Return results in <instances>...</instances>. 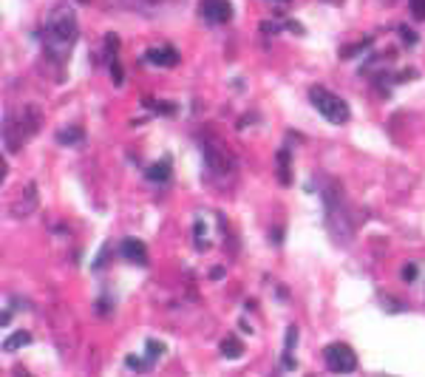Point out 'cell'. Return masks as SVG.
<instances>
[{"mask_svg":"<svg viewBox=\"0 0 425 377\" xmlns=\"http://www.w3.org/2000/svg\"><path fill=\"white\" fill-rule=\"evenodd\" d=\"M199 15L207 26H224L233 20V3L230 0H199Z\"/></svg>","mask_w":425,"mask_h":377,"instance_id":"6","label":"cell"},{"mask_svg":"<svg viewBox=\"0 0 425 377\" xmlns=\"http://www.w3.org/2000/svg\"><path fill=\"white\" fill-rule=\"evenodd\" d=\"M222 355H224L227 360H238V357L244 355V344L235 338V334H227V338L222 341Z\"/></svg>","mask_w":425,"mask_h":377,"instance_id":"14","label":"cell"},{"mask_svg":"<svg viewBox=\"0 0 425 377\" xmlns=\"http://www.w3.org/2000/svg\"><path fill=\"white\" fill-rule=\"evenodd\" d=\"M323 357H326L329 369L337 371V374H352L357 369V355H355V349L349 344H329Z\"/></svg>","mask_w":425,"mask_h":377,"instance_id":"5","label":"cell"},{"mask_svg":"<svg viewBox=\"0 0 425 377\" xmlns=\"http://www.w3.org/2000/svg\"><path fill=\"white\" fill-rule=\"evenodd\" d=\"M29 344H31V334H29V332H15L12 338H6L3 349H6V352H15V349H20V346H29Z\"/></svg>","mask_w":425,"mask_h":377,"instance_id":"18","label":"cell"},{"mask_svg":"<svg viewBox=\"0 0 425 377\" xmlns=\"http://www.w3.org/2000/svg\"><path fill=\"white\" fill-rule=\"evenodd\" d=\"M278 3H289V0H278Z\"/></svg>","mask_w":425,"mask_h":377,"instance_id":"29","label":"cell"},{"mask_svg":"<svg viewBox=\"0 0 425 377\" xmlns=\"http://www.w3.org/2000/svg\"><path fill=\"white\" fill-rule=\"evenodd\" d=\"M204 156V171L207 176H216V179H230L235 174V156L230 153V148L222 139H207L201 148Z\"/></svg>","mask_w":425,"mask_h":377,"instance_id":"4","label":"cell"},{"mask_svg":"<svg viewBox=\"0 0 425 377\" xmlns=\"http://www.w3.org/2000/svg\"><path fill=\"white\" fill-rule=\"evenodd\" d=\"M54 139H57L63 148H82V145H85V131L79 128V125H68V128L57 131Z\"/></svg>","mask_w":425,"mask_h":377,"instance_id":"12","label":"cell"},{"mask_svg":"<svg viewBox=\"0 0 425 377\" xmlns=\"http://www.w3.org/2000/svg\"><path fill=\"white\" fill-rule=\"evenodd\" d=\"M77 34H79V26H77L74 9L68 3H57L52 9L49 20H46V29H42V46H46V54L63 63L77 43Z\"/></svg>","mask_w":425,"mask_h":377,"instance_id":"1","label":"cell"},{"mask_svg":"<svg viewBox=\"0 0 425 377\" xmlns=\"http://www.w3.org/2000/svg\"><path fill=\"white\" fill-rule=\"evenodd\" d=\"M417 275H419V267H417L414 261L403 267V281H405V284H414V281H417Z\"/></svg>","mask_w":425,"mask_h":377,"instance_id":"24","label":"cell"},{"mask_svg":"<svg viewBox=\"0 0 425 377\" xmlns=\"http://www.w3.org/2000/svg\"><path fill=\"white\" fill-rule=\"evenodd\" d=\"M224 275V270L222 267H216V270H210V278H222Z\"/></svg>","mask_w":425,"mask_h":377,"instance_id":"26","label":"cell"},{"mask_svg":"<svg viewBox=\"0 0 425 377\" xmlns=\"http://www.w3.org/2000/svg\"><path fill=\"white\" fill-rule=\"evenodd\" d=\"M170 174H173V159H170V156L156 159L153 164H148V171H145L148 182H156V185H164L170 179Z\"/></svg>","mask_w":425,"mask_h":377,"instance_id":"11","label":"cell"},{"mask_svg":"<svg viewBox=\"0 0 425 377\" xmlns=\"http://www.w3.org/2000/svg\"><path fill=\"white\" fill-rule=\"evenodd\" d=\"M193 227H196V236H193V238H196V249H207V247H210V241H207V227H204V219H201V216H196V224H193Z\"/></svg>","mask_w":425,"mask_h":377,"instance_id":"19","label":"cell"},{"mask_svg":"<svg viewBox=\"0 0 425 377\" xmlns=\"http://www.w3.org/2000/svg\"><path fill=\"white\" fill-rule=\"evenodd\" d=\"M119 249H122V259H128L131 264H137V267H145L148 264V247L139 238H125Z\"/></svg>","mask_w":425,"mask_h":377,"instance_id":"10","label":"cell"},{"mask_svg":"<svg viewBox=\"0 0 425 377\" xmlns=\"http://www.w3.org/2000/svg\"><path fill=\"white\" fill-rule=\"evenodd\" d=\"M125 366H131V369H137V371H148L153 363H150V360H139V357H134V355H128V357H125Z\"/></svg>","mask_w":425,"mask_h":377,"instance_id":"23","label":"cell"},{"mask_svg":"<svg viewBox=\"0 0 425 377\" xmlns=\"http://www.w3.org/2000/svg\"><path fill=\"white\" fill-rule=\"evenodd\" d=\"M272 241H275V244H281V230H278V227L272 230Z\"/></svg>","mask_w":425,"mask_h":377,"instance_id":"27","label":"cell"},{"mask_svg":"<svg viewBox=\"0 0 425 377\" xmlns=\"http://www.w3.org/2000/svg\"><path fill=\"white\" fill-rule=\"evenodd\" d=\"M142 105H145V108H150V111H156V114H162V116L176 114V102H159L156 97H145V100H142Z\"/></svg>","mask_w":425,"mask_h":377,"instance_id":"17","label":"cell"},{"mask_svg":"<svg viewBox=\"0 0 425 377\" xmlns=\"http://www.w3.org/2000/svg\"><path fill=\"white\" fill-rule=\"evenodd\" d=\"M12 377H31V374H29V371H26L23 366H15V371H12Z\"/></svg>","mask_w":425,"mask_h":377,"instance_id":"25","label":"cell"},{"mask_svg":"<svg viewBox=\"0 0 425 377\" xmlns=\"http://www.w3.org/2000/svg\"><path fill=\"white\" fill-rule=\"evenodd\" d=\"M34 207H37V185L34 182H29L26 187H23V196L9 207L12 210V216H17V219H23V216H29V213H34Z\"/></svg>","mask_w":425,"mask_h":377,"instance_id":"9","label":"cell"},{"mask_svg":"<svg viewBox=\"0 0 425 377\" xmlns=\"http://www.w3.org/2000/svg\"><path fill=\"white\" fill-rule=\"evenodd\" d=\"M371 43H374V37L360 40L357 46H343V49H340V60H355V57H360V52H369Z\"/></svg>","mask_w":425,"mask_h":377,"instance_id":"16","label":"cell"},{"mask_svg":"<svg viewBox=\"0 0 425 377\" xmlns=\"http://www.w3.org/2000/svg\"><path fill=\"white\" fill-rule=\"evenodd\" d=\"M323 3H329V6H340V3H343V0H323Z\"/></svg>","mask_w":425,"mask_h":377,"instance_id":"28","label":"cell"},{"mask_svg":"<svg viewBox=\"0 0 425 377\" xmlns=\"http://www.w3.org/2000/svg\"><path fill=\"white\" fill-rule=\"evenodd\" d=\"M408 9H411V17L425 23V0H408Z\"/></svg>","mask_w":425,"mask_h":377,"instance_id":"21","label":"cell"},{"mask_svg":"<svg viewBox=\"0 0 425 377\" xmlns=\"http://www.w3.org/2000/svg\"><path fill=\"white\" fill-rule=\"evenodd\" d=\"M162 355H164V344H162V341L148 338V341H145V357L153 363V360H156V357H162Z\"/></svg>","mask_w":425,"mask_h":377,"instance_id":"20","label":"cell"},{"mask_svg":"<svg viewBox=\"0 0 425 377\" xmlns=\"http://www.w3.org/2000/svg\"><path fill=\"white\" fill-rule=\"evenodd\" d=\"M397 34H400V40H403L405 46H417V40H419V34L411 31L408 26H397Z\"/></svg>","mask_w":425,"mask_h":377,"instance_id":"22","label":"cell"},{"mask_svg":"<svg viewBox=\"0 0 425 377\" xmlns=\"http://www.w3.org/2000/svg\"><path fill=\"white\" fill-rule=\"evenodd\" d=\"M309 102L332 125H346L352 119V111H349L346 100L340 94H334V91H329V89H323V86H312L309 89Z\"/></svg>","mask_w":425,"mask_h":377,"instance_id":"3","label":"cell"},{"mask_svg":"<svg viewBox=\"0 0 425 377\" xmlns=\"http://www.w3.org/2000/svg\"><path fill=\"white\" fill-rule=\"evenodd\" d=\"M289 159H292V153H289V148H281V151H278V179H281L284 185H289V182H292V171H289Z\"/></svg>","mask_w":425,"mask_h":377,"instance_id":"15","label":"cell"},{"mask_svg":"<svg viewBox=\"0 0 425 377\" xmlns=\"http://www.w3.org/2000/svg\"><path fill=\"white\" fill-rule=\"evenodd\" d=\"M40 128H42V114H40V108L26 105L17 116L6 119V125H3V142H6V151L17 153L29 137L40 134Z\"/></svg>","mask_w":425,"mask_h":377,"instance_id":"2","label":"cell"},{"mask_svg":"<svg viewBox=\"0 0 425 377\" xmlns=\"http://www.w3.org/2000/svg\"><path fill=\"white\" fill-rule=\"evenodd\" d=\"M309 377H315V374H309Z\"/></svg>","mask_w":425,"mask_h":377,"instance_id":"30","label":"cell"},{"mask_svg":"<svg viewBox=\"0 0 425 377\" xmlns=\"http://www.w3.org/2000/svg\"><path fill=\"white\" fill-rule=\"evenodd\" d=\"M295 344H298V326L292 323L289 329H286V346H284V355H281V363H284V369H295L298 366V360H295Z\"/></svg>","mask_w":425,"mask_h":377,"instance_id":"13","label":"cell"},{"mask_svg":"<svg viewBox=\"0 0 425 377\" xmlns=\"http://www.w3.org/2000/svg\"><path fill=\"white\" fill-rule=\"evenodd\" d=\"M105 63H108V71H111L114 86H122V82H125V74H122V68H119V40H116V34H108V37H105Z\"/></svg>","mask_w":425,"mask_h":377,"instance_id":"8","label":"cell"},{"mask_svg":"<svg viewBox=\"0 0 425 377\" xmlns=\"http://www.w3.org/2000/svg\"><path fill=\"white\" fill-rule=\"evenodd\" d=\"M179 52L173 46H162V49H148L142 54V63H150V66H159V68H173L179 66Z\"/></svg>","mask_w":425,"mask_h":377,"instance_id":"7","label":"cell"}]
</instances>
